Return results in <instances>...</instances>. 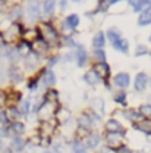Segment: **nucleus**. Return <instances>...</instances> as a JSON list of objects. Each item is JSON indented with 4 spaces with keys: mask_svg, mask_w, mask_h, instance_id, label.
I'll return each instance as SVG.
<instances>
[{
    "mask_svg": "<svg viewBox=\"0 0 151 153\" xmlns=\"http://www.w3.org/2000/svg\"><path fill=\"white\" fill-rule=\"evenodd\" d=\"M107 37L110 38V41L113 43V41H116V40H119V38H120V33H119L116 28H112V30H109Z\"/></svg>",
    "mask_w": 151,
    "mask_h": 153,
    "instance_id": "obj_20",
    "label": "nucleus"
},
{
    "mask_svg": "<svg viewBox=\"0 0 151 153\" xmlns=\"http://www.w3.org/2000/svg\"><path fill=\"white\" fill-rule=\"evenodd\" d=\"M138 24L141 25V27H145V25H150L151 24V12H144V13H141V16L138 18Z\"/></svg>",
    "mask_w": 151,
    "mask_h": 153,
    "instance_id": "obj_14",
    "label": "nucleus"
},
{
    "mask_svg": "<svg viewBox=\"0 0 151 153\" xmlns=\"http://www.w3.org/2000/svg\"><path fill=\"white\" fill-rule=\"evenodd\" d=\"M18 111L22 115H27L29 112V102H28V100H24V102L21 103V108H19Z\"/></svg>",
    "mask_w": 151,
    "mask_h": 153,
    "instance_id": "obj_22",
    "label": "nucleus"
},
{
    "mask_svg": "<svg viewBox=\"0 0 151 153\" xmlns=\"http://www.w3.org/2000/svg\"><path fill=\"white\" fill-rule=\"evenodd\" d=\"M119 153H132V152H131L128 147H123V146H122V147L119 149Z\"/></svg>",
    "mask_w": 151,
    "mask_h": 153,
    "instance_id": "obj_34",
    "label": "nucleus"
},
{
    "mask_svg": "<svg viewBox=\"0 0 151 153\" xmlns=\"http://www.w3.org/2000/svg\"><path fill=\"white\" fill-rule=\"evenodd\" d=\"M21 13H22V9H21L19 6H15V7H13V10L10 12V18L16 19V18H19V16H21Z\"/></svg>",
    "mask_w": 151,
    "mask_h": 153,
    "instance_id": "obj_27",
    "label": "nucleus"
},
{
    "mask_svg": "<svg viewBox=\"0 0 151 153\" xmlns=\"http://www.w3.org/2000/svg\"><path fill=\"white\" fill-rule=\"evenodd\" d=\"M12 130H13L15 133H22V131L25 130V127H24V124H21V122H15V124H12Z\"/></svg>",
    "mask_w": 151,
    "mask_h": 153,
    "instance_id": "obj_28",
    "label": "nucleus"
},
{
    "mask_svg": "<svg viewBox=\"0 0 151 153\" xmlns=\"http://www.w3.org/2000/svg\"><path fill=\"white\" fill-rule=\"evenodd\" d=\"M147 82H148V76L144 72H139L135 76V90L136 91H144V88L147 87Z\"/></svg>",
    "mask_w": 151,
    "mask_h": 153,
    "instance_id": "obj_2",
    "label": "nucleus"
},
{
    "mask_svg": "<svg viewBox=\"0 0 151 153\" xmlns=\"http://www.w3.org/2000/svg\"><path fill=\"white\" fill-rule=\"evenodd\" d=\"M35 87H37L35 82H29V90H35Z\"/></svg>",
    "mask_w": 151,
    "mask_h": 153,
    "instance_id": "obj_37",
    "label": "nucleus"
},
{
    "mask_svg": "<svg viewBox=\"0 0 151 153\" xmlns=\"http://www.w3.org/2000/svg\"><path fill=\"white\" fill-rule=\"evenodd\" d=\"M41 34H43V40L47 43V41H55L56 40V31L55 28L50 25V24H43L41 25Z\"/></svg>",
    "mask_w": 151,
    "mask_h": 153,
    "instance_id": "obj_1",
    "label": "nucleus"
},
{
    "mask_svg": "<svg viewBox=\"0 0 151 153\" xmlns=\"http://www.w3.org/2000/svg\"><path fill=\"white\" fill-rule=\"evenodd\" d=\"M139 112H141V115L151 116V105H142V106L139 108Z\"/></svg>",
    "mask_w": 151,
    "mask_h": 153,
    "instance_id": "obj_25",
    "label": "nucleus"
},
{
    "mask_svg": "<svg viewBox=\"0 0 151 153\" xmlns=\"http://www.w3.org/2000/svg\"><path fill=\"white\" fill-rule=\"evenodd\" d=\"M114 100H116L117 103H122V105H125V102H126V96H125V93H119V94H116Z\"/></svg>",
    "mask_w": 151,
    "mask_h": 153,
    "instance_id": "obj_30",
    "label": "nucleus"
},
{
    "mask_svg": "<svg viewBox=\"0 0 151 153\" xmlns=\"http://www.w3.org/2000/svg\"><path fill=\"white\" fill-rule=\"evenodd\" d=\"M126 116H128L129 119H133V121L142 118V115L139 114V112H135V111H128V112H126Z\"/></svg>",
    "mask_w": 151,
    "mask_h": 153,
    "instance_id": "obj_26",
    "label": "nucleus"
},
{
    "mask_svg": "<svg viewBox=\"0 0 151 153\" xmlns=\"http://www.w3.org/2000/svg\"><path fill=\"white\" fill-rule=\"evenodd\" d=\"M38 15H40V6L37 3H31L28 6V16H29V19H37Z\"/></svg>",
    "mask_w": 151,
    "mask_h": 153,
    "instance_id": "obj_12",
    "label": "nucleus"
},
{
    "mask_svg": "<svg viewBox=\"0 0 151 153\" xmlns=\"http://www.w3.org/2000/svg\"><path fill=\"white\" fill-rule=\"evenodd\" d=\"M112 46H113L114 49H117V50L123 52V53H128V49H129L128 41H126V40H123V38H119V40L113 41V43H112Z\"/></svg>",
    "mask_w": 151,
    "mask_h": 153,
    "instance_id": "obj_9",
    "label": "nucleus"
},
{
    "mask_svg": "<svg viewBox=\"0 0 151 153\" xmlns=\"http://www.w3.org/2000/svg\"><path fill=\"white\" fill-rule=\"evenodd\" d=\"M43 10H44V13L50 15L55 10V1H44L43 3Z\"/></svg>",
    "mask_w": 151,
    "mask_h": 153,
    "instance_id": "obj_19",
    "label": "nucleus"
},
{
    "mask_svg": "<svg viewBox=\"0 0 151 153\" xmlns=\"http://www.w3.org/2000/svg\"><path fill=\"white\" fill-rule=\"evenodd\" d=\"M76 60H78V65H79V66H84V65H85L87 53H85V50H84L82 47H79L78 52H76Z\"/></svg>",
    "mask_w": 151,
    "mask_h": 153,
    "instance_id": "obj_16",
    "label": "nucleus"
},
{
    "mask_svg": "<svg viewBox=\"0 0 151 153\" xmlns=\"http://www.w3.org/2000/svg\"><path fill=\"white\" fill-rule=\"evenodd\" d=\"M100 79H101V75H100V72H97L95 69H91V71H88V72L85 74V81H87L88 84H91V85L98 84Z\"/></svg>",
    "mask_w": 151,
    "mask_h": 153,
    "instance_id": "obj_5",
    "label": "nucleus"
},
{
    "mask_svg": "<svg viewBox=\"0 0 151 153\" xmlns=\"http://www.w3.org/2000/svg\"><path fill=\"white\" fill-rule=\"evenodd\" d=\"M3 46H4V40H3V36L0 34V50L3 49Z\"/></svg>",
    "mask_w": 151,
    "mask_h": 153,
    "instance_id": "obj_35",
    "label": "nucleus"
},
{
    "mask_svg": "<svg viewBox=\"0 0 151 153\" xmlns=\"http://www.w3.org/2000/svg\"><path fill=\"white\" fill-rule=\"evenodd\" d=\"M107 144H109L110 147H122L123 138H122V135H119V134L110 133L107 135Z\"/></svg>",
    "mask_w": 151,
    "mask_h": 153,
    "instance_id": "obj_3",
    "label": "nucleus"
},
{
    "mask_svg": "<svg viewBox=\"0 0 151 153\" xmlns=\"http://www.w3.org/2000/svg\"><path fill=\"white\" fill-rule=\"evenodd\" d=\"M135 128H138V130H142V131H145V133H148L151 130V125H144V122H141V124H138V125H135Z\"/></svg>",
    "mask_w": 151,
    "mask_h": 153,
    "instance_id": "obj_31",
    "label": "nucleus"
},
{
    "mask_svg": "<svg viewBox=\"0 0 151 153\" xmlns=\"http://www.w3.org/2000/svg\"><path fill=\"white\" fill-rule=\"evenodd\" d=\"M10 146H12V149H13L15 152H21V150L24 149V140L18 135V137H15V138L12 140V144H10Z\"/></svg>",
    "mask_w": 151,
    "mask_h": 153,
    "instance_id": "obj_17",
    "label": "nucleus"
},
{
    "mask_svg": "<svg viewBox=\"0 0 151 153\" xmlns=\"http://www.w3.org/2000/svg\"><path fill=\"white\" fill-rule=\"evenodd\" d=\"M145 53H148V49H147L145 46H142V44H138L136 49H135V55H136V56H142V55H145Z\"/></svg>",
    "mask_w": 151,
    "mask_h": 153,
    "instance_id": "obj_23",
    "label": "nucleus"
},
{
    "mask_svg": "<svg viewBox=\"0 0 151 153\" xmlns=\"http://www.w3.org/2000/svg\"><path fill=\"white\" fill-rule=\"evenodd\" d=\"M106 128L110 131V133H122L123 131V128H122V125L116 121V119H109L107 121V124H106Z\"/></svg>",
    "mask_w": 151,
    "mask_h": 153,
    "instance_id": "obj_7",
    "label": "nucleus"
},
{
    "mask_svg": "<svg viewBox=\"0 0 151 153\" xmlns=\"http://www.w3.org/2000/svg\"><path fill=\"white\" fill-rule=\"evenodd\" d=\"M78 24H79V18H78V15H71V16H68V18H66V25H68V27H71V28L78 27Z\"/></svg>",
    "mask_w": 151,
    "mask_h": 153,
    "instance_id": "obj_18",
    "label": "nucleus"
},
{
    "mask_svg": "<svg viewBox=\"0 0 151 153\" xmlns=\"http://www.w3.org/2000/svg\"><path fill=\"white\" fill-rule=\"evenodd\" d=\"M131 4H132V9L135 12H139V10H142V9H151V1H129Z\"/></svg>",
    "mask_w": 151,
    "mask_h": 153,
    "instance_id": "obj_11",
    "label": "nucleus"
},
{
    "mask_svg": "<svg viewBox=\"0 0 151 153\" xmlns=\"http://www.w3.org/2000/svg\"><path fill=\"white\" fill-rule=\"evenodd\" d=\"M78 122H79V125L84 127V128H90V127L93 125V119H91L90 114H82L81 116H79Z\"/></svg>",
    "mask_w": 151,
    "mask_h": 153,
    "instance_id": "obj_10",
    "label": "nucleus"
},
{
    "mask_svg": "<svg viewBox=\"0 0 151 153\" xmlns=\"http://www.w3.org/2000/svg\"><path fill=\"white\" fill-rule=\"evenodd\" d=\"M43 82L46 85H53L56 82V76H55V72L50 71V69H46L43 72Z\"/></svg>",
    "mask_w": 151,
    "mask_h": 153,
    "instance_id": "obj_8",
    "label": "nucleus"
},
{
    "mask_svg": "<svg viewBox=\"0 0 151 153\" xmlns=\"http://www.w3.org/2000/svg\"><path fill=\"white\" fill-rule=\"evenodd\" d=\"M98 143H100V135H98V134H91V135L87 138V146H88L90 149L97 147Z\"/></svg>",
    "mask_w": 151,
    "mask_h": 153,
    "instance_id": "obj_15",
    "label": "nucleus"
},
{
    "mask_svg": "<svg viewBox=\"0 0 151 153\" xmlns=\"http://www.w3.org/2000/svg\"><path fill=\"white\" fill-rule=\"evenodd\" d=\"M3 103H4V94H3V93L0 91V106H1Z\"/></svg>",
    "mask_w": 151,
    "mask_h": 153,
    "instance_id": "obj_36",
    "label": "nucleus"
},
{
    "mask_svg": "<svg viewBox=\"0 0 151 153\" xmlns=\"http://www.w3.org/2000/svg\"><path fill=\"white\" fill-rule=\"evenodd\" d=\"M6 116H7V119H9V118L16 119V118L19 116V111L16 109V108H10V109H9V112H6Z\"/></svg>",
    "mask_w": 151,
    "mask_h": 153,
    "instance_id": "obj_24",
    "label": "nucleus"
},
{
    "mask_svg": "<svg viewBox=\"0 0 151 153\" xmlns=\"http://www.w3.org/2000/svg\"><path fill=\"white\" fill-rule=\"evenodd\" d=\"M72 152H74V153H85V152H87V147H85L82 143L76 141L75 144H74V147H72Z\"/></svg>",
    "mask_w": 151,
    "mask_h": 153,
    "instance_id": "obj_21",
    "label": "nucleus"
},
{
    "mask_svg": "<svg viewBox=\"0 0 151 153\" xmlns=\"http://www.w3.org/2000/svg\"><path fill=\"white\" fill-rule=\"evenodd\" d=\"M98 68H100V71L103 72V74H109V66L104 63V62H101V63H98ZM101 74V75H103Z\"/></svg>",
    "mask_w": 151,
    "mask_h": 153,
    "instance_id": "obj_32",
    "label": "nucleus"
},
{
    "mask_svg": "<svg viewBox=\"0 0 151 153\" xmlns=\"http://www.w3.org/2000/svg\"><path fill=\"white\" fill-rule=\"evenodd\" d=\"M7 122V116L6 112H0V124H6Z\"/></svg>",
    "mask_w": 151,
    "mask_h": 153,
    "instance_id": "obj_33",
    "label": "nucleus"
},
{
    "mask_svg": "<svg viewBox=\"0 0 151 153\" xmlns=\"http://www.w3.org/2000/svg\"><path fill=\"white\" fill-rule=\"evenodd\" d=\"M95 56H97V59H100L101 62H104V59H106V52L101 50V49H97V50H95Z\"/></svg>",
    "mask_w": 151,
    "mask_h": 153,
    "instance_id": "obj_29",
    "label": "nucleus"
},
{
    "mask_svg": "<svg viewBox=\"0 0 151 153\" xmlns=\"http://www.w3.org/2000/svg\"><path fill=\"white\" fill-rule=\"evenodd\" d=\"M29 46H31V50H32L34 53H43V52H46V50H47V43H46L43 38H37V40H34Z\"/></svg>",
    "mask_w": 151,
    "mask_h": 153,
    "instance_id": "obj_4",
    "label": "nucleus"
},
{
    "mask_svg": "<svg viewBox=\"0 0 151 153\" xmlns=\"http://www.w3.org/2000/svg\"><path fill=\"white\" fill-rule=\"evenodd\" d=\"M104 34L101 33V31H98L97 34L94 36V40H93V44H94V47H97V49H101L103 46H104Z\"/></svg>",
    "mask_w": 151,
    "mask_h": 153,
    "instance_id": "obj_13",
    "label": "nucleus"
},
{
    "mask_svg": "<svg viewBox=\"0 0 151 153\" xmlns=\"http://www.w3.org/2000/svg\"><path fill=\"white\" fill-rule=\"evenodd\" d=\"M114 84L116 85H119V87H122V88H125V87H128L129 85V75L128 74H117V75L114 76Z\"/></svg>",
    "mask_w": 151,
    "mask_h": 153,
    "instance_id": "obj_6",
    "label": "nucleus"
},
{
    "mask_svg": "<svg viewBox=\"0 0 151 153\" xmlns=\"http://www.w3.org/2000/svg\"><path fill=\"white\" fill-rule=\"evenodd\" d=\"M150 43H151V36H150Z\"/></svg>",
    "mask_w": 151,
    "mask_h": 153,
    "instance_id": "obj_38",
    "label": "nucleus"
}]
</instances>
